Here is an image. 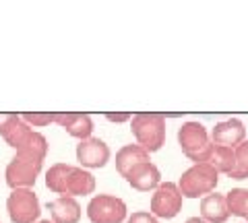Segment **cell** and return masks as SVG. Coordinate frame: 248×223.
<instances>
[{"instance_id":"obj_1","label":"cell","mask_w":248,"mask_h":223,"mask_svg":"<svg viewBox=\"0 0 248 223\" xmlns=\"http://www.w3.org/2000/svg\"><path fill=\"white\" fill-rule=\"evenodd\" d=\"M130 130L137 145L147 153H155L166 143V118L161 114H137L130 120Z\"/></svg>"},{"instance_id":"obj_2","label":"cell","mask_w":248,"mask_h":223,"mask_svg":"<svg viewBox=\"0 0 248 223\" xmlns=\"http://www.w3.org/2000/svg\"><path fill=\"white\" fill-rule=\"evenodd\" d=\"M217 184H219V174L211 165L195 164L182 174L180 182H178V190L184 198H199L215 192Z\"/></svg>"},{"instance_id":"obj_3","label":"cell","mask_w":248,"mask_h":223,"mask_svg":"<svg viewBox=\"0 0 248 223\" xmlns=\"http://www.w3.org/2000/svg\"><path fill=\"white\" fill-rule=\"evenodd\" d=\"M178 145L190 161L205 164L209 149H211V138H209L207 128L201 122H184L178 128Z\"/></svg>"},{"instance_id":"obj_4","label":"cell","mask_w":248,"mask_h":223,"mask_svg":"<svg viewBox=\"0 0 248 223\" xmlns=\"http://www.w3.org/2000/svg\"><path fill=\"white\" fill-rule=\"evenodd\" d=\"M42 164L44 161L31 157V155H27V153L17 151L15 157L9 161V165H6V172H4L6 184H9L13 190L33 188L37 176H40V172H42Z\"/></svg>"},{"instance_id":"obj_5","label":"cell","mask_w":248,"mask_h":223,"mask_svg":"<svg viewBox=\"0 0 248 223\" xmlns=\"http://www.w3.org/2000/svg\"><path fill=\"white\" fill-rule=\"evenodd\" d=\"M6 211L13 223H37L40 221V198L31 188H17L6 198Z\"/></svg>"},{"instance_id":"obj_6","label":"cell","mask_w":248,"mask_h":223,"mask_svg":"<svg viewBox=\"0 0 248 223\" xmlns=\"http://www.w3.org/2000/svg\"><path fill=\"white\" fill-rule=\"evenodd\" d=\"M91 223H122L126 219V203L112 194H97L87 205Z\"/></svg>"},{"instance_id":"obj_7","label":"cell","mask_w":248,"mask_h":223,"mask_svg":"<svg viewBox=\"0 0 248 223\" xmlns=\"http://www.w3.org/2000/svg\"><path fill=\"white\" fill-rule=\"evenodd\" d=\"M184 196L178 190V184L174 182H161L157 188L153 190L151 196V215L157 219H174L178 213L182 211Z\"/></svg>"},{"instance_id":"obj_8","label":"cell","mask_w":248,"mask_h":223,"mask_svg":"<svg viewBox=\"0 0 248 223\" xmlns=\"http://www.w3.org/2000/svg\"><path fill=\"white\" fill-rule=\"evenodd\" d=\"M110 147L97 136H89L77 145V161L83 170H99L110 161Z\"/></svg>"},{"instance_id":"obj_9","label":"cell","mask_w":248,"mask_h":223,"mask_svg":"<svg viewBox=\"0 0 248 223\" xmlns=\"http://www.w3.org/2000/svg\"><path fill=\"white\" fill-rule=\"evenodd\" d=\"M209 138H211V145H219V147L236 149L238 145L246 138L244 122L238 120V118L223 120V122H219V124H215V128L211 130Z\"/></svg>"},{"instance_id":"obj_10","label":"cell","mask_w":248,"mask_h":223,"mask_svg":"<svg viewBox=\"0 0 248 223\" xmlns=\"http://www.w3.org/2000/svg\"><path fill=\"white\" fill-rule=\"evenodd\" d=\"M126 182L139 192H149V190H155L161 184V174H159L155 164L143 161V164L135 165L133 170L126 174Z\"/></svg>"},{"instance_id":"obj_11","label":"cell","mask_w":248,"mask_h":223,"mask_svg":"<svg viewBox=\"0 0 248 223\" xmlns=\"http://www.w3.org/2000/svg\"><path fill=\"white\" fill-rule=\"evenodd\" d=\"M54 122L64 128L68 134L85 141L93 133V120L89 114H79V112H66V114H54Z\"/></svg>"},{"instance_id":"obj_12","label":"cell","mask_w":248,"mask_h":223,"mask_svg":"<svg viewBox=\"0 0 248 223\" xmlns=\"http://www.w3.org/2000/svg\"><path fill=\"white\" fill-rule=\"evenodd\" d=\"M48 211L52 215V223H79L81 205L73 196H58L48 203Z\"/></svg>"},{"instance_id":"obj_13","label":"cell","mask_w":248,"mask_h":223,"mask_svg":"<svg viewBox=\"0 0 248 223\" xmlns=\"http://www.w3.org/2000/svg\"><path fill=\"white\" fill-rule=\"evenodd\" d=\"M201 219L205 223H223L230 219V211H228V203H226V194H211L203 196L201 201Z\"/></svg>"},{"instance_id":"obj_14","label":"cell","mask_w":248,"mask_h":223,"mask_svg":"<svg viewBox=\"0 0 248 223\" xmlns=\"http://www.w3.org/2000/svg\"><path fill=\"white\" fill-rule=\"evenodd\" d=\"M95 190V178L93 174L83 170V167H73L71 174L66 178V186H64V196H85L91 194Z\"/></svg>"},{"instance_id":"obj_15","label":"cell","mask_w":248,"mask_h":223,"mask_svg":"<svg viewBox=\"0 0 248 223\" xmlns=\"http://www.w3.org/2000/svg\"><path fill=\"white\" fill-rule=\"evenodd\" d=\"M143 161H151L149 153L141 149L139 145H124V147L116 153V170L122 178H126V174L133 170L135 165L143 164Z\"/></svg>"},{"instance_id":"obj_16","label":"cell","mask_w":248,"mask_h":223,"mask_svg":"<svg viewBox=\"0 0 248 223\" xmlns=\"http://www.w3.org/2000/svg\"><path fill=\"white\" fill-rule=\"evenodd\" d=\"M205 164L211 165L217 174L230 176L232 172L236 170V155H234V149H230V147H219V145H211V149H209V155H207Z\"/></svg>"},{"instance_id":"obj_17","label":"cell","mask_w":248,"mask_h":223,"mask_svg":"<svg viewBox=\"0 0 248 223\" xmlns=\"http://www.w3.org/2000/svg\"><path fill=\"white\" fill-rule=\"evenodd\" d=\"M73 165L68 164H54L48 172H46V186H48L52 192L64 196V186H66V178L71 174Z\"/></svg>"},{"instance_id":"obj_18","label":"cell","mask_w":248,"mask_h":223,"mask_svg":"<svg viewBox=\"0 0 248 223\" xmlns=\"http://www.w3.org/2000/svg\"><path fill=\"white\" fill-rule=\"evenodd\" d=\"M17 151L27 153V155L44 161L46 155H48V138H46L42 133H35V130H31V134L21 143V147Z\"/></svg>"},{"instance_id":"obj_19","label":"cell","mask_w":248,"mask_h":223,"mask_svg":"<svg viewBox=\"0 0 248 223\" xmlns=\"http://www.w3.org/2000/svg\"><path fill=\"white\" fill-rule=\"evenodd\" d=\"M228 211L234 217H242L248 223V188H232L226 194Z\"/></svg>"},{"instance_id":"obj_20","label":"cell","mask_w":248,"mask_h":223,"mask_svg":"<svg viewBox=\"0 0 248 223\" xmlns=\"http://www.w3.org/2000/svg\"><path fill=\"white\" fill-rule=\"evenodd\" d=\"M31 130H33V128H29V126L25 124V122H23V120L19 118L17 122H15V124H11V126H9V130H6V133L2 134V138L6 141V145H11V147H13L15 151H17V149L21 147V143L25 141V138L31 134Z\"/></svg>"},{"instance_id":"obj_21","label":"cell","mask_w":248,"mask_h":223,"mask_svg":"<svg viewBox=\"0 0 248 223\" xmlns=\"http://www.w3.org/2000/svg\"><path fill=\"white\" fill-rule=\"evenodd\" d=\"M234 155H236V170L230 174V178L234 180L248 178V138H244L234 149Z\"/></svg>"},{"instance_id":"obj_22","label":"cell","mask_w":248,"mask_h":223,"mask_svg":"<svg viewBox=\"0 0 248 223\" xmlns=\"http://www.w3.org/2000/svg\"><path fill=\"white\" fill-rule=\"evenodd\" d=\"M21 120L25 122L29 128H44L50 126L54 122V114H37V112H25L21 116Z\"/></svg>"},{"instance_id":"obj_23","label":"cell","mask_w":248,"mask_h":223,"mask_svg":"<svg viewBox=\"0 0 248 223\" xmlns=\"http://www.w3.org/2000/svg\"><path fill=\"white\" fill-rule=\"evenodd\" d=\"M126 223H159V219L153 217L149 211H135V213L126 219Z\"/></svg>"},{"instance_id":"obj_24","label":"cell","mask_w":248,"mask_h":223,"mask_svg":"<svg viewBox=\"0 0 248 223\" xmlns=\"http://www.w3.org/2000/svg\"><path fill=\"white\" fill-rule=\"evenodd\" d=\"M21 116L19 114H0V134H4L11 124H15Z\"/></svg>"},{"instance_id":"obj_25","label":"cell","mask_w":248,"mask_h":223,"mask_svg":"<svg viewBox=\"0 0 248 223\" xmlns=\"http://www.w3.org/2000/svg\"><path fill=\"white\" fill-rule=\"evenodd\" d=\"M108 122H114V124H122V122H130L133 116L130 114H106Z\"/></svg>"},{"instance_id":"obj_26","label":"cell","mask_w":248,"mask_h":223,"mask_svg":"<svg viewBox=\"0 0 248 223\" xmlns=\"http://www.w3.org/2000/svg\"><path fill=\"white\" fill-rule=\"evenodd\" d=\"M186 223H205L201 217H190V219H186Z\"/></svg>"},{"instance_id":"obj_27","label":"cell","mask_w":248,"mask_h":223,"mask_svg":"<svg viewBox=\"0 0 248 223\" xmlns=\"http://www.w3.org/2000/svg\"><path fill=\"white\" fill-rule=\"evenodd\" d=\"M37 223H52V221H50V219H40Z\"/></svg>"},{"instance_id":"obj_28","label":"cell","mask_w":248,"mask_h":223,"mask_svg":"<svg viewBox=\"0 0 248 223\" xmlns=\"http://www.w3.org/2000/svg\"><path fill=\"white\" fill-rule=\"evenodd\" d=\"M0 223H2V221H0Z\"/></svg>"}]
</instances>
